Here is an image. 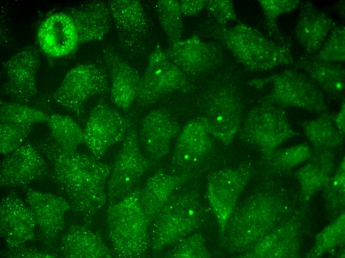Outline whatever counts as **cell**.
Returning <instances> with one entry per match:
<instances>
[{"instance_id": "obj_1", "label": "cell", "mask_w": 345, "mask_h": 258, "mask_svg": "<svg viewBox=\"0 0 345 258\" xmlns=\"http://www.w3.org/2000/svg\"><path fill=\"white\" fill-rule=\"evenodd\" d=\"M50 167V178L71 209L87 224L104 206L113 165L93 156L62 149L50 133L36 143Z\"/></svg>"}, {"instance_id": "obj_2", "label": "cell", "mask_w": 345, "mask_h": 258, "mask_svg": "<svg viewBox=\"0 0 345 258\" xmlns=\"http://www.w3.org/2000/svg\"><path fill=\"white\" fill-rule=\"evenodd\" d=\"M135 188L111 203L107 212L109 236L114 254L119 258H139L150 249V223Z\"/></svg>"}, {"instance_id": "obj_3", "label": "cell", "mask_w": 345, "mask_h": 258, "mask_svg": "<svg viewBox=\"0 0 345 258\" xmlns=\"http://www.w3.org/2000/svg\"><path fill=\"white\" fill-rule=\"evenodd\" d=\"M204 216L196 193H175L150 226V249L158 253L191 234L202 224Z\"/></svg>"}, {"instance_id": "obj_4", "label": "cell", "mask_w": 345, "mask_h": 258, "mask_svg": "<svg viewBox=\"0 0 345 258\" xmlns=\"http://www.w3.org/2000/svg\"><path fill=\"white\" fill-rule=\"evenodd\" d=\"M224 39L234 57L251 71H268L294 62L290 49L278 44L258 30L243 23L228 29Z\"/></svg>"}, {"instance_id": "obj_5", "label": "cell", "mask_w": 345, "mask_h": 258, "mask_svg": "<svg viewBox=\"0 0 345 258\" xmlns=\"http://www.w3.org/2000/svg\"><path fill=\"white\" fill-rule=\"evenodd\" d=\"M254 82L256 85L270 87L269 92L261 102L321 115L328 113V107L323 92L298 69H286Z\"/></svg>"}, {"instance_id": "obj_6", "label": "cell", "mask_w": 345, "mask_h": 258, "mask_svg": "<svg viewBox=\"0 0 345 258\" xmlns=\"http://www.w3.org/2000/svg\"><path fill=\"white\" fill-rule=\"evenodd\" d=\"M110 87V79L105 67L92 63L80 64L66 72L52 99L80 118L84 115L88 99L105 94Z\"/></svg>"}, {"instance_id": "obj_7", "label": "cell", "mask_w": 345, "mask_h": 258, "mask_svg": "<svg viewBox=\"0 0 345 258\" xmlns=\"http://www.w3.org/2000/svg\"><path fill=\"white\" fill-rule=\"evenodd\" d=\"M242 133L266 156L298 133L283 108L264 102L245 117Z\"/></svg>"}, {"instance_id": "obj_8", "label": "cell", "mask_w": 345, "mask_h": 258, "mask_svg": "<svg viewBox=\"0 0 345 258\" xmlns=\"http://www.w3.org/2000/svg\"><path fill=\"white\" fill-rule=\"evenodd\" d=\"M122 141L107 184V199L110 203L136 188L142 176L153 164L142 153L134 128H129Z\"/></svg>"}, {"instance_id": "obj_9", "label": "cell", "mask_w": 345, "mask_h": 258, "mask_svg": "<svg viewBox=\"0 0 345 258\" xmlns=\"http://www.w3.org/2000/svg\"><path fill=\"white\" fill-rule=\"evenodd\" d=\"M187 86L186 74L157 47L150 54L147 66L140 77L135 101L139 106L147 107Z\"/></svg>"}, {"instance_id": "obj_10", "label": "cell", "mask_w": 345, "mask_h": 258, "mask_svg": "<svg viewBox=\"0 0 345 258\" xmlns=\"http://www.w3.org/2000/svg\"><path fill=\"white\" fill-rule=\"evenodd\" d=\"M200 118L213 137L224 145L230 144L242 121V103L237 92L233 88L224 87L212 93Z\"/></svg>"}, {"instance_id": "obj_11", "label": "cell", "mask_w": 345, "mask_h": 258, "mask_svg": "<svg viewBox=\"0 0 345 258\" xmlns=\"http://www.w3.org/2000/svg\"><path fill=\"white\" fill-rule=\"evenodd\" d=\"M131 126L116 110L99 101L91 111L83 129L84 144L100 160L109 148L123 140Z\"/></svg>"}, {"instance_id": "obj_12", "label": "cell", "mask_w": 345, "mask_h": 258, "mask_svg": "<svg viewBox=\"0 0 345 258\" xmlns=\"http://www.w3.org/2000/svg\"><path fill=\"white\" fill-rule=\"evenodd\" d=\"M41 64L39 54L32 46L16 52L2 64L4 82L2 92L13 101L31 102L37 94V75Z\"/></svg>"}, {"instance_id": "obj_13", "label": "cell", "mask_w": 345, "mask_h": 258, "mask_svg": "<svg viewBox=\"0 0 345 258\" xmlns=\"http://www.w3.org/2000/svg\"><path fill=\"white\" fill-rule=\"evenodd\" d=\"M264 197L252 199L230 220L222 233L229 251L243 250L259 241L267 226L268 209Z\"/></svg>"}, {"instance_id": "obj_14", "label": "cell", "mask_w": 345, "mask_h": 258, "mask_svg": "<svg viewBox=\"0 0 345 258\" xmlns=\"http://www.w3.org/2000/svg\"><path fill=\"white\" fill-rule=\"evenodd\" d=\"M250 178L249 172L221 169L209 177L206 185L208 198L221 234L232 216L238 196Z\"/></svg>"}, {"instance_id": "obj_15", "label": "cell", "mask_w": 345, "mask_h": 258, "mask_svg": "<svg viewBox=\"0 0 345 258\" xmlns=\"http://www.w3.org/2000/svg\"><path fill=\"white\" fill-rule=\"evenodd\" d=\"M49 167L46 159L36 145L25 142L18 148L5 155L1 162L0 186L25 187L44 177Z\"/></svg>"}, {"instance_id": "obj_16", "label": "cell", "mask_w": 345, "mask_h": 258, "mask_svg": "<svg viewBox=\"0 0 345 258\" xmlns=\"http://www.w3.org/2000/svg\"><path fill=\"white\" fill-rule=\"evenodd\" d=\"M37 222L28 204L15 194L3 196L0 203V233L9 249L22 246L35 237Z\"/></svg>"}, {"instance_id": "obj_17", "label": "cell", "mask_w": 345, "mask_h": 258, "mask_svg": "<svg viewBox=\"0 0 345 258\" xmlns=\"http://www.w3.org/2000/svg\"><path fill=\"white\" fill-rule=\"evenodd\" d=\"M112 22L123 48L142 49L149 25L144 8L137 0H111L107 2Z\"/></svg>"}, {"instance_id": "obj_18", "label": "cell", "mask_w": 345, "mask_h": 258, "mask_svg": "<svg viewBox=\"0 0 345 258\" xmlns=\"http://www.w3.org/2000/svg\"><path fill=\"white\" fill-rule=\"evenodd\" d=\"M37 39L42 52L54 58L73 54L80 45L75 24L64 11L52 13L44 19L38 27Z\"/></svg>"}, {"instance_id": "obj_19", "label": "cell", "mask_w": 345, "mask_h": 258, "mask_svg": "<svg viewBox=\"0 0 345 258\" xmlns=\"http://www.w3.org/2000/svg\"><path fill=\"white\" fill-rule=\"evenodd\" d=\"M213 136L200 118L190 120L181 129L172 155V164L183 171L200 164L211 151Z\"/></svg>"}, {"instance_id": "obj_20", "label": "cell", "mask_w": 345, "mask_h": 258, "mask_svg": "<svg viewBox=\"0 0 345 258\" xmlns=\"http://www.w3.org/2000/svg\"><path fill=\"white\" fill-rule=\"evenodd\" d=\"M102 56L110 79L112 102L118 109L127 111L136 98L139 73L111 46L104 47Z\"/></svg>"}, {"instance_id": "obj_21", "label": "cell", "mask_w": 345, "mask_h": 258, "mask_svg": "<svg viewBox=\"0 0 345 258\" xmlns=\"http://www.w3.org/2000/svg\"><path fill=\"white\" fill-rule=\"evenodd\" d=\"M25 201L32 210L42 238L52 243L64 226L66 212L71 207L62 196L29 189Z\"/></svg>"}, {"instance_id": "obj_22", "label": "cell", "mask_w": 345, "mask_h": 258, "mask_svg": "<svg viewBox=\"0 0 345 258\" xmlns=\"http://www.w3.org/2000/svg\"><path fill=\"white\" fill-rule=\"evenodd\" d=\"M181 127L165 111L149 112L141 123L139 140L145 155L153 164L169 153L172 140L178 135Z\"/></svg>"}, {"instance_id": "obj_23", "label": "cell", "mask_w": 345, "mask_h": 258, "mask_svg": "<svg viewBox=\"0 0 345 258\" xmlns=\"http://www.w3.org/2000/svg\"><path fill=\"white\" fill-rule=\"evenodd\" d=\"M299 7L300 10L294 29L295 37L308 55H315L335 24L330 16L317 8L311 1L300 2Z\"/></svg>"}, {"instance_id": "obj_24", "label": "cell", "mask_w": 345, "mask_h": 258, "mask_svg": "<svg viewBox=\"0 0 345 258\" xmlns=\"http://www.w3.org/2000/svg\"><path fill=\"white\" fill-rule=\"evenodd\" d=\"M64 11L75 24L80 45L101 41L110 31L113 22L107 2L91 0L70 7Z\"/></svg>"}, {"instance_id": "obj_25", "label": "cell", "mask_w": 345, "mask_h": 258, "mask_svg": "<svg viewBox=\"0 0 345 258\" xmlns=\"http://www.w3.org/2000/svg\"><path fill=\"white\" fill-rule=\"evenodd\" d=\"M188 180L185 174L158 170L147 180L139 191L140 200L150 226L171 197Z\"/></svg>"}, {"instance_id": "obj_26", "label": "cell", "mask_w": 345, "mask_h": 258, "mask_svg": "<svg viewBox=\"0 0 345 258\" xmlns=\"http://www.w3.org/2000/svg\"><path fill=\"white\" fill-rule=\"evenodd\" d=\"M296 69L305 74L322 91L340 99L345 91V68L341 63L326 62L314 55L302 56L295 63Z\"/></svg>"}, {"instance_id": "obj_27", "label": "cell", "mask_w": 345, "mask_h": 258, "mask_svg": "<svg viewBox=\"0 0 345 258\" xmlns=\"http://www.w3.org/2000/svg\"><path fill=\"white\" fill-rule=\"evenodd\" d=\"M59 253L65 258H110L113 252L102 237L85 226L72 225L61 238Z\"/></svg>"}, {"instance_id": "obj_28", "label": "cell", "mask_w": 345, "mask_h": 258, "mask_svg": "<svg viewBox=\"0 0 345 258\" xmlns=\"http://www.w3.org/2000/svg\"><path fill=\"white\" fill-rule=\"evenodd\" d=\"M185 74L196 75L209 70L213 62V50L196 37L171 44L165 52Z\"/></svg>"}, {"instance_id": "obj_29", "label": "cell", "mask_w": 345, "mask_h": 258, "mask_svg": "<svg viewBox=\"0 0 345 258\" xmlns=\"http://www.w3.org/2000/svg\"><path fill=\"white\" fill-rule=\"evenodd\" d=\"M302 123L303 130L311 144L318 150L337 147L344 141L345 135L336 128L334 115L328 113Z\"/></svg>"}, {"instance_id": "obj_30", "label": "cell", "mask_w": 345, "mask_h": 258, "mask_svg": "<svg viewBox=\"0 0 345 258\" xmlns=\"http://www.w3.org/2000/svg\"><path fill=\"white\" fill-rule=\"evenodd\" d=\"M52 138L62 149L75 151L84 144V133L71 117L58 114L49 115L46 122Z\"/></svg>"}, {"instance_id": "obj_31", "label": "cell", "mask_w": 345, "mask_h": 258, "mask_svg": "<svg viewBox=\"0 0 345 258\" xmlns=\"http://www.w3.org/2000/svg\"><path fill=\"white\" fill-rule=\"evenodd\" d=\"M49 115L25 104L2 100L0 103V123L33 128L46 122Z\"/></svg>"}, {"instance_id": "obj_32", "label": "cell", "mask_w": 345, "mask_h": 258, "mask_svg": "<svg viewBox=\"0 0 345 258\" xmlns=\"http://www.w3.org/2000/svg\"><path fill=\"white\" fill-rule=\"evenodd\" d=\"M263 11L266 29L272 39L278 44L290 49L289 41L281 32L278 18L298 8L300 1L297 0H262L259 1Z\"/></svg>"}, {"instance_id": "obj_33", "label": "cell", "mask_w": 345, "mask_h": 258, "mask_svg": "<svg viewBox=\"0 0 345 258\" xmlns=\"http://www.w3.org/2000/svg\"><path fill=\"white\" fill-rule=\"evenodd\" d=\"M321 153L313 156L312 160L297 172L298 180L305 189H314L328 180L332 160L328 150H321Z\"/></svg>"}, {"instance_id": "obj_34", "label": "cell", "mask_w": 345, "mask_h": 258, "mask_svg": "<svg viewBox=\"0 0 345 258\" xmlns=\"http://www.w3.org/2000/svg\"><path fill=\"white\" fill-rule=\"evenodd\" d=\"M156 10L160 24L171 44L181 40L183 22L179 1L158 0L156 4Z\"/></svg>"}, {"instance_id": "obj_35", "label": "cell", "mask_w": 345, "mask_h": 258, "mask_svg": "<svg viewBox=\"0 0 345 258\" xmlns=\"http://www.w3.org/2000/svg\"><path fill=\"white\" fill-rule=\"evenodd\" d=\"M166 257L207 258H211V255L202 236L191 233L172 245Z\"/></svg>"}, {"instance_id": "obj_36", "label": "cell", "mask_w": 345, "mask_h": 258, "mask_svg": "<svg viewBox=\"0 0 345 258\" xmlns=\"http://www.w3.org/2000/svg\"><path fill=\"white\" fill-rule=\"evenodd\" d=\"M326 62L343 63L345 60V28L343 25H336L331 30L322 47L314 55Z\"/></svg>"}, {"instance_id": "obj_37", "label": "cell", "mask_w": 345, "mask_h": 258, "mask_svg": "<svg viewBox=\"0 0 345 258\" xmlns=\"http://www.w3.org/2000/svg\"><path fill=\"white\" fill-rule=\"evenodd\" d=\"M311 154L309 146L302 143L284 149L274 150L267 156L274 167L288 169L307 160Z\"/></svg>"}, {"instance_id": "obj_38", "label": "cell", "mask_w": 345, "mask_h": 258, "mask_svg": "<svg viewBox=\"0 0 345 258\" xmlns=\"http://www.w3.org/2000/svg\"><path fill=\"white\" fill-rule=\"evenodd\" d=\"M33 128L0 123V154L5 156L20 147Z\"/></svg>"}, {"instance_id": "obj_39", "label": "cell", "mask_w": 345, "mask_h": 258, "mask_svg": "<svg viewBox=\"0 0 345 258\" xmlns=\"http://www.w3.org/2000/svg\"><path fill=\"white\" fill-rule=\"evenodd\" d=\"M206 4L210 12L222 24L236 18L233 4L230 1H210Z\"/></svg>"}, {"instance_id": "obj_40", "label": "cell", "mask_w": 345, "mask_h": 258, "mask_svg": "<svg viewBox=\"0 0 345 258\" xmlns=\"http://www.w3.org/2000/svg\"><path fill=\"white\" fill-rule=\"evenodd\" d=\"M7 257L9 258H55L57 255L39 251L36 249L23 248L20 247L10 249Z\"/></svg>"}, {"instance_id": "obj_41", "label": "cell", "mask_w": 345, "mask_h": 258, "mask_svg": "<svg viewBox=\"0 0 345 258\" xmlns=\"http://www.w3.org/2000/svg\"><path fill=\"white\" fill-rule=\"evenodd\" d=\"M179 7L183 16H189L197 14L206 5L207 1L204 0H180Z\"/></svg>"}, {"instance_id": "obj_42", "label": "cell", "mask_w": 345, "mask_h": 258, "mask_svg": "<svg viewBox=\"0 0 345 258\" xmlns=\"http://www.w3.org/2000/svg\"><path fill=\"white\" fill-rule=\"evenodd\" d=\"M334 122L336 128L343 134L345 133V106L343 102L339 111L334 115Z\"/></svg>"}]
</instances>
